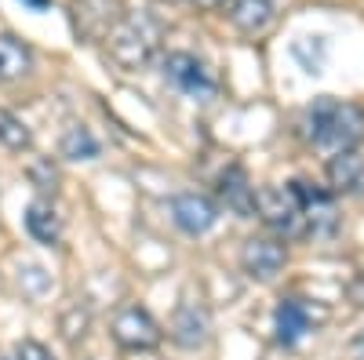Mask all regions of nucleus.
<instances>
[{"label":"nucleus","mask_w":364,"mask_h":360,"mask_svg":"<svg viewBox=\"0 0 364 360\" xmlns=\"http://www.w3.org/2000/svg\"><path fill=\"white\" fill-rule=\"evenodd\" d=\"M291 193L299 197V207H302V215H306V226H310L314 236H328L331 229H336L339 212H336V197H331L328 190L306 182V178H295Z\"/></svg>","instance_id":"obj_6"},{"label":"nucleus","mask_w":364,"mask_h":360,"mask_svg":"<svg viewBox=\"0 0 364 360\" xmlns=\"http://www.w3.org/2000/svg\"><path fill=\"white\" fill-rule=\"evenodd\" d=\"M109 332L113 339L132 349V353H146V349H157L164 332H161V324L154 320V313H149L146 306L139 302H128V306H120L113 313V324H109Z\"/></svg>","instance_id":"obj_5"},{"label":"nucleus","mask_w":364,"mask_h":360,"mask_svg":"<svg viewBox=\"0 0 364 360\" xmlns=\"http://www.w3.org/2000/svg\"><path fill=\"white\" fill-rule=\"evenodd\" d=\"M350 356H353V360H364V332L350 342Z\"/></svg>","instance_id":"obj_21"},{"label":"nucleus","mask_w":364,"mask_h":360,"mask_svg":"<svg viewBox=\"0 0 364 360\" xmlns=\"http://www.w3.org/2000/svg\"><path fill=\"white\" fill-rule=\"evenodd\" d=\"M259 219L284 240H299V236H310L306 215L299 207V197L288 190H259Z\"/></svg>","instance_id":"obj_4"},{"label":"nucleus","mask_w":364,"mask_h":360,"mask_svg":"<svg viewBox=\"0 0 364 360\" xmlns=\"http://www.w3.org/2000/svg\"><path fill=\"white\" fill-rule=\"evenodd\" d=\"M190 4H197L200 11H219V8L226 4V0H190Z\"/></svg>","instance_id":"obj_22"},{"label":"nucleus","mask_w":364,"mask_h":360,"mask_svg":"<svg viewBox=\"0 0 364 360\" xmlns=\"http://www.w3.org/2000/svg\"><path fill=\"white\" fill-rule=\"evenodd\" d=\"M26 229L33 240H41V244H58V236H63V219L55 215V207L48 200H33L26 207Z\"/></svg>","instance_id":"obj_15"},{"label":"nucleus","mask_w":364,"mask_h":360,"mask_svg":"<svg viewBox=\"0 0 364 360\" xmlns=\"http://www.w3.org/2000/svg\"><path fill=\"white\" fill-rule=\"evenodd\" d=\"M106 40H109L113 62H120L124 70H139L154 58V51L161 44V22L154 15H146V11L128 15V18H120L113 26V33Z\"/></svg>","instance_id":"obj_2"},{"label":"nucleus","mask_w":364,"mask_h":360,"mask_svg":"<svg viewBox=\"0 0 364 360\" xmlns=\"http://www.w3.org/2000/svg\"><path fill=\"white\" fill-rule=\"evenodd\" d=\"M171 222L182 233L200 236L219 222V207L200 193H178V197H171Z\"/></svg>","instance_id":"obj_9"},{"label":"nucleus","mask_w":364,"mask_h":360,"mask_svg":"<svg viewBox=\"0 0 364 360\" xmlns=\"http://www.w3.org/2000/svg\"><path fill=\"white\" fill-rule=\"evenodd\" d=\"M291 55H295V62L306 70V73H324V66H328V37H321V33H314V37H299L295 44H291Z\"/></svg>","instance_id":"obj_16"},{"label":"nucleus","mask_w":364,"mask_h":360,"mask_svg":"<svg viewBox=\"0 0 364 360\" xmlns=\"http://www.w3.org/2000/svg\"><path fill=\"white\" fill-rule=\"evenodd\" d=\"M314 327V313H310V302L302 298H281L277 310H273V332H277V342L281 346H295L310 335Z\"/></svg>","instance_id":"obj_10"},{"label":"nucleus","mask_w":364,"mask_h":360,"mask_svg":"<svg viewBox=\"0 0 364 360\" xmlns=\"http://www.w3.org/2000/svg\"><path fill=\"white\" fill-rule=\"evenodd\" d=\"M0 142H4L8 149H29V146H33V135H29V128L22 124L15 113L0 109Z\"/></svg>","instance_id":"obj_18"},{"label":"nucleus","mask_w":364,"mask_h":360,"mask_svg":"<svg viewBox=\"0 0 364 360\" xmlns=\"http://www.w3.org/2000/svg\"><path fill=\"white\" fill-rule=\"evenodd\" d=\"M284 262H288V251L277 236H252L240 248V269L252 280H273L284 269Z\"/></svg>","instance_id":"obj_7"},{"label":"nucleus","mask_w":364,"mask_h":360,"mask_svg":"<svg viewBox=\"0 0 364 360\" xmlns=\"http://www.w3.org/2000/svg\"><path fill=\"white\" fill-rule=\"evenodd\" d=\"M168 332H171V339H175L178 346H186V349L204 346V342H208V332H211L208 310H204L200 302H190V298H186V302H178Z\"/></svg>","instance_id":"obj_11"},{"label":"nucleus","mask_w":364,"mask_h":360,"mask_svg":"<svg viewBox=\"0 0 364 360\" xmlns=\"http://www.w3.org/2000/svg\"><path fill=\"white\" fill-rule=\"evenodd\" d=\"M302 131H306V142L317 146L321 153H328V157L346 153V149H357L364 138V109L324 95L306 109Z\"/></svg>","instance_id":"obj_1"},{"label":"nucleus","mask_w":364,"mask_h":360,"mask_svg":"<svg viewBox=\"0 0 364 360\" xmlns=\"http://www.w3.org/2000/svg\"><path fill=\"white\" fill-rule=\"evenodd\" d=\"M328 186L336 193H353L360 182H364V157L357 149H346V153H336L328 157Z\"/></svg>","instance_id":"obj_13"},{"label":"nucleus","mask_w":364,"mask_h":360,"mask_svg":"<svg viewBox=\"0 0 364 360\" xmlns=\"http://www.w3.org/2000/svg\"><path fill=\"white\" fill-rule=\"evenodd\" d=\"M8 360H51V353L37 339H22V342H15V349H11Z\"/></svg>","instance_id":"obj_19"},{"label":"nucleus","mask_w":364,"mask_h":360,"mask_svg":"<svg viewBox=\"0 0 364 360\" xmlns=\"http://www.w3.org/2000/svg\"><path fill=\"white\" fill-rule=\"evenodd\" d=\"M29 70H33V51H29V44H22L18 37L0 33V84L18 80Z\"/></svg>","instance_id":"obj_14"},{"label":"nucleus","mask_w":364,"mask_h":360,"mask_svg":"<svg viewBox=\"0 0 364 360\" xmlns=\"http://www.w3.org/2000/svg\"><path fill=\"white\" fill-rule=\"evenodd\" d=\"M58 153H63L66 160H95L99 157V138L84 124H73V128H66L63 142H58Z\"/></svg>","instance_id":"obj_17"},{"label":"nucleus","mask_w":364,"mask_h":360,"mask_svg":"<svg viewBox=\"0 0 364 360\" xmlns=\"http://www.w3.org/2000/svg\"><path fill=\"white\" fill-rule=\"evenodd\" d=\"M273 18H277V0H233V8H230V22L248 37L266 33Z\"/></svg>","instance_id":"obj_12"},{"label":"nucleus","mask_w":364,"mask_h":360,"mask_svg":"<svg viewBox=\"0 0 364 360\" xmlns=\"http://www.w3.org/2000/svg\"><path fill=\"white\" fill-rule=\"evenodd\" d=\"M33 178H37V190H44V193L51 190V193H55V171H51L48 160H37V164H33Z\"/></svg>","instance_id":"obj_20"},{"label":"nucleus","mask_w":364,"mask_h":360,"mask_svg":"<svg viewBox=\"0 0 364 360\" xmlns=\"http://www.w3.org/2000/svg\"><path fill=\"white\" fill-rule=\"evenodd\" d=\"M161 73H164V80L175 87V92H182L186 99L208 102V99L219 95L215 73L208 70V62H200V58L190 55V51H171V55H164Z\"/></svg>","instance_id":"obj_3"},{"label":"nucleus","mask_w":364,"mask_h":360,"mask_svg":"<svg viewBox=\"0 0 364 360\" xmlns=\"http://www.w3.org/2000/svg\"><path fill=\"white\" fill-rule=\"evenodd\" d=\"M219 200L230 207L233 215H240V219H255L259 215V190L252 186L248 171L240 164H230L219 175Z\"/></svg>","instance_id":"obj_8"}]
</instances>
